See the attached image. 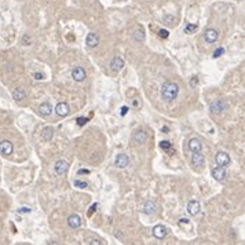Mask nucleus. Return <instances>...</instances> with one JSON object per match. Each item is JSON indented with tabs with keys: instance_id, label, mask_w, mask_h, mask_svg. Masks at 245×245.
<instances>
[{
	"instance_id": "nucleus-1",
	"label": "nucleus",
	"mask_w": 245,
	"mask_h": 245,
	"mask_svg": "<svg viewBox=\"0 0 245 245\" xmlns=\"http://www.w3.org/2000/svg\"><path fill=\"white\" fill-rule=\"evenodd\" d=\"M179 94V85L174 81H165L161 85V98L165 102H172Z\"/></svg>"
},
{
	"instance_id": "nucleus-2",
	"label": "nucleus",
	"mask_w": 245,
	"mask_h": 245,
	"mask_svg": "<svg viewBox=\"0 0 245 245\" xmlns=\"http://www.w3.org/2000/svg\"><path fill=\"white\" fill-rule=\"evenodd\" d=\"M224 109H227V103L223 99H216V101H214L209 106L211 113H214V114H220L222 112H224Z\"/></svg>"
},
{
	"instance_id": "nucleus-3",
	"label": "nucleus",
	"mask_w": 245,
	"mask_h": 245,
	"mask_svg": "<svg viewBox=\"0 0 245 245\" xmlns=\"http://www.w3.org/2000/svg\"><path fill=\"white\" fill-rule=\"evenodd\" d=\"M215 161H216V164L219 165V167L226 168L227 165L230 164V157H229V154L224 153V151H218L216 156H215Z\"/></svg>"
},
{
	"instance_id": "nucleus-4",
	"label": "nucleus",
	"mask_w": 245,
	"mask_h": 245,
	"mask_svg": "<svg viewBox=\"0 0 245 245\" xmlns=\"http://www.w3.org/2000/svg\"><path fill=\"white\" fill-rule=\"evenodd\" d=\"M218 37H219V32L216 31V29L214 28H209L207 29L204 33V40L208 43V44H212V43H215L218 40Z\"/></svg>"
},
{
	"instance_id": "nucleus-5",
	"label": "nucleus",
	"mask_w": 245,
	"mask_h": 245,
	"mask_svg": "<svg viewBox=\"0 0 245 245\" xmlns=\"http://www.w3.org/2000/svg\"><path fill=\"white\" fill-rule=\"evenodd\" d=\"M55 112L59 117H66L69 113H70V106H69L66 102H59V103L55 106Z\"/></svg>"
},
{
	"instance_id": "nucleus-6",
	"label": "nucleus",
	"mask_w": 245,
	"mask_h": 245,
	"mask_svg": "<svg viewBox=\"0 0 245 245\" xmlns=\"http://www.w3.org/2000/svg\"><path fill=\"white\" fill-rule=\"evenodd\" d=\"M14 150V146L10 141H2L0 142V154L2 156H10Z\"/></svg>"
},
{
	"instance_id": "nucleus-7",
	"label": "nucleus",
	"mask_w": 245,
	"mask_h": 245,
	"mask_svg": "<svg viewBox=\"0 0 245 245\" xmlns=\"http://www.w3.org/2000/svg\"><path fill=\"white\" fill-rule=\"evenodd\" d=\"M200 209H201V205L198 203L197 200H191L189 201L187 204V212L191 215V216H196V215L200 214Z\"/></svg>"
},
{
	"instance_id": "nucleus-8",
	"label": "nucleus",
	"mask_w": 245,
	"mask_h": 245,
	"mask_svg": "<svg viewBox=\"0 0 245 245\" xmlns=\"http://www.w3.org/2000/svg\"><path fill=\"white\" fill-rule=\"evenodd\" d=\"M68 168H69V164L66 163L65 160H58L57 163H55V165H54V170H55V172H57L58 175H64L66 171H68Z\"/></svg>"
},
{
	"instance_id": "nucleus-9",
	"label": "nucleus",
	"mask_w": 245,
	"mask_h": 245,
	"mask_svg": "<svg viewBox=\"0 0 245 245\" xmlns=\"http://www.w3.org/2000/svg\"><path fill=\"white\" fill-rule=\"evenodd\" d=\"M212 176L216 180H223L226 178V170H224V167H219V165L215 167L212 170Z\"/></svg>"
},
{
	"instance_id": "nucleus-10",
	"label": "nucleus",
	"mask_w": 245,
	"mask_h": 245,
	"mask_svg": "<svg viewBox=\"0 0 245 245\" xmlns=\"http://www.w3.org/2000/svg\"><path fill=\"white\" fill-rule=\"evenodd\" d=\"M153 236L158 240H163L167 236V229L163 226V224H157V226L153 227Z\"/></svg>"
},
{
	"instance_id": "nucleus-11",
	"label": "nucleus",
	"mask_w": 245,
	"mask_h": 245,
	"mask_svg": "<svg viewBox=\"0 0 245 245\" xmlns=\"http://www.w3.org/2000/svg\"><path fill=\"white\" fill-rule=\"evenodd\" d=\"M72 77H73L74 81H83L85 79V70L83 68H80V66H77L72 72Z\"/></svg>"
},
{
	"instance_id": "nucleus-12",
	"label": "nucleus",
	"mask_w": 245,
	"mask_h": 245,
	"mask_svg": "<svg viewBox=\"0 0 245 245\" xmlns=\"http://www.w3.org/2000/svg\"><path fill=\"white\" fill-rule=\"evenodd\" d=\"M85 43H87L88 47H97L99 44V36L97 33H88L87 35V39H85Z\"/></svg>"
},
{
	"instance_id": "nucleus-13",
	"label": "nucleus",
	"mask_w": 245,
	"mask_h": 245,
	"mask_svg": "<svg viewBox=\"0 0 245 245\" xmlns=\"http://www.w3.org/2000/svg\"><path fill=\"white\" fill-rule=\"evenodd\" d=\"M110 68H112V70H114V72H120L121 69L124 68V61H122V58L114 57L110 62Z\"/></svg>"
},
{
	"instance_id": "nucleus-14",
	"label": "nucleus",
	"mask_w": 245,
	"mask_h": 245,
	"mask_svg": "<svg viewBox=\"0 0 245 245\" xmlns=\"http://www.w3.org/2000/svg\"><path fill=\"white\" fill-rule=\"evenodd\" d=\"M68 224L69 227H72V229H77V227L81 226V218L79 216V215H70L68 219Z\"/></svg>"
},
{
	"instance_id": "nucleus-15",
	"label": "nucleus",
	"mask_w": 245,
	"mask_h": 245,
	"mask_svg": "<svg viewBox=\"0 0 245 245\" xmlns=\"http://www.w3.org/2000/svg\"><path fill=\"white\" fill-rule=\"evenodd\" d=\"M156 211H157V205H156L154 201L149 200V201L145 203V205H143V212L146 214V215H153V214H156Z\"/></svg>"
},
{
	"instance_id": "nucleus-16",
	"label": "nucleus",
	"mask_w": 245,
	"mask_h": 245,
	"mask_svg": "<svg viewBox=\"0 0 245 245\" xmlns=\"http://www.w3.org/2000/svg\"><path fill=\"white\" fill-rule=\"evenodd\" d=\"M128 164H130V158H128L127 154H118L116 157V165L118 168H125Z\"/></svg>"
},
{
	"instance_id": "nucleus-17",
	"label": "nucleus",
	"mask_w": 245,
	"mask_h": 245,
	"mask_svg": "<svg viewBox=\"0 0 245 245\" xmlns=\"http://www.w3.org/2000/svg\"><path fill=\"white\" fill-rule=\"evenodd\" d=\"M189 149H190L191 153H194V151H201L203 145H201V142L198 141V139L193 138V139H190V142H189Z\"/></svg>"
},
{
	"instance_id": "nucleus-18",
	"label": "nucleus",
	"mask_w": 245,
	"mask_h": 245,
	"mask_svg": "<svg viewBox=\"0 0 245 245\" xmlns=\"http://www.w3.org/2000/svg\"><path fill=\"white\" fill-rule=\"evenodd\" d=\"M51 112H52V108H51L50 103H47V102H44V103H41L40 106H39V113H40V116H43V117L50 116Z\"/></svg>"
},
{
	"instance_id": "nucleus-19",
	"label": "nucleus",
	"mask_w": 245,
	"mask_h": 245,
	"mask_svg": "<svg viewBox=\"0 0 245 245\" xmlns=\"http://www.w3.org/2000/svg\"><path fill=\"white\" fill-rule=\"evenodd\" d=\"M191 163L197 167H201L204 164V156L200 153V151H194L193 156H191Z\"/></svg>"
},
{
	"instance_id": "nucleus-20",
	"label": "nucleus",
	"mask_w": 245,
	"mask_h": 245,
	"mask_svg": "<svg viewBox=\"0 0 245 245\" xmlns=\"http://www.w3.org/2000/svg\"><path fill=\"white\" fill-rule=\"evenodd\" d=\"M134 139H135V142H138V143H143V142H146L147 135H146V132H145V131L138 130L134 134Z\"/></svg>"
},
{
	"instance_id": "nucleus-21",
	"label": "nucleus",
	"mask_w": 245,
	"mask_h": 245,
	"mask_svg": "<svg viewBox=\"0 0 245 245\" xmlns=\"http://www.w3.org/2000/svg\"><path fill=\"white\" fill-rule=\"evenodd\" d=\"M41 137H43V139L44 141H51L52 139V137H54V128L52 127H46L44 130L41 131Z\"/></svg>"
},
{
	"instance_id": "nucleus-22",
	"label": "nucleus",
	"mask_w": 245,
	"mask_h": 245,
	"mask_svg": "<svg viewBox=\"0 0 245 245\" xmlns=\"http://www.w3.org/2000/svg\"><path fill=\"white\" fill-rule=\"evenodd\" d=\"M12 98L15 99L17 102H19V101H22V99L25 98V91L22 90L21 87H18V88H15L14 90V92H12Z\"/></svg>"
},
{
	"instance_id": "nucleus-23",
	"label": "nucleus",
	"mask_w": 245,
	"mask_h": 245,
	"mask_svg": "<svg viewBox=\"0 0 245 245\" xmlns=\"http://www.w3.org/2000/svg\"><path fill=\"white\" fill-rule=\"evenodd\" d=\"M197 24H187L186 26H185V32L187 33V35H191V33H194L197 31Z\"/></svg>"
},
{
	"instance_id": "nucleus-24",
	"label": "nucleus",
	"mask_w": 245,
	"mask_h": 245,
	"mask_svg": "<svg viewBox=\"0 0 245 245\" xmlns=\"http://www.w3.org/2000/svg\"><path fill=\"white\" fill-rule=\"evenodd\" d=\"M134 39H135L137 41L143 40V39H145V33H143V31H142V29H137V31H135V33H134Z\"/></svg>"
},
{
	"instance_id": "nucleus-25",
	"label": "nucleus",
	"mask_w": 245,
	"mask_h": 245,
	"mask_svg": "<svg viewBox=\"0 0 245 245\" xmlns=\"http://www.w3.org/2000/svg\"><path fill=\"white\" fill-rule=\"evenodd\" d=\"M73 185H74V186H77V187H80V189H84V187L88 186L87 182H83V180H74Z\"/></svg>"
},
{
	"instance_id": "nucleus-26",
	"label": "nucleus",
	"mask_w": 245,
	"mask_h": 245,
	"mask_svg": "<svg viewBox=\"0 0 245 245\" xmlns=\"http://www.w3.org/2000/svg\"><path fill=\"white\" fill-rule=\"evenodd\" d=\"M160 146H161V149H164V150H168V149H171V142L163 141V142L160 143Z\"/></svg>"
},
{
	"instance_id": "nucleus-27",
	"label": "nucleus",
	"mask_w": 245,
	"mask_h": 245,
	"mask_svg": "<svg viewBox=\"0 0 245 245\" xmlns=\"http://www.w3.org/2000/svg\"><path fill=\"white\" fill-rule=\"evenodd\" d=\"M158 36L163 37V39H167L168 37V31L167 29H160V31H158Z\"/></svg>"
},
{
	"instance_id": "nucleus-28",
	"label": "nucleus",
	"mask_w": 245,
	"mask_h": 245,
	"mask_svg": "<svg viewBox=\"0 0 245 245\" xmlns=\"http://www.w3.org/2000/svg\"><path fill=\"white\" fill-rule=\"evenodd\" d=\"M33 77H35L36 80H43V79H44V74L40 73V72H36V73L33 74Z\"/></svg>"
},
{
	"instance_id": "nucleus-29",
	"label": "nucleus",
	"mask_w": 245,
	"mask_h": 245,
	"mask_svg": "<svg viewBox=\"0 0 245 245\" xmlns=\"http://www.w3.org/2000/svg\"><path fill=\"white\" fill-rule=\"evenodd\" d=\"M224 52V50L223 48H219V50H216V51L214 52V58H218V57H220L222 54Z\"/></svg>"
},
{
	"instance_id": "nucleus-30",
	"label": "nucleus",
	"mask_w": 245,
	"mask_h": 245,
	"mask_svg": "<svg viewBox=\"0 0 245 245\" xmlns=\"http://www.w3.org/2000/svg\"><path fill=\"white\" fill-rule=\"evenodd\" d=\"M87 122V118H84V117H79L77 118V124L79 125H83V124H85Z\"/></svg>"
},
{
	"instance_id": "nucleus-31",
	"label": "nucleus",
	"mask_w": 245,
	"mask_h": 245,
	"mask_svg": "<svg viewBox=\"0 0 245 245\" xmlns=\"http://www.w3.org/2000/svg\"><path fill=\"white\" fill-rule=\"evenodd\" d=\"M87 174H90V170H79V172H77V175H87Z\"/></svg>"
},
{
	"instance_id": "nucleus-32",
	"label": "nucleus",
	"mask_w": 245,
	"mask_h": 245,
	"mask_svg": "<svg viewBox=\"0 0 245 245\" xmlns=\"http://www.w3.org/2000/svg\"><path fill=\"white\" fill-rule=\"evenodd\" d=\"M197 83H198V80H197V77H196V76H194V77H193V79H191V81H190V84H191V87H194V85H196V84H197Z\"/></svg>"
},
{
	"instance_id": "nucleus-33",
	"label": "nucleus",
	"mask_w": 245,
	"mask_h": 245,
	"mask_svg": "<svg viewBox=\"0 0 245 245\" xmlns=\"http://www.w3.org/2000/svg\"><path fill=\"white\" fill-rule=\"evenodd\" d=\"M29 211H31L29 208H22V209H19L18 212H29Z\"/></svg>"
},
{
	"instance_id": "nucleus-34",
	"label": "nucleus",
	"mask_w": 245,
	"mask_h": 245,
	"mask_svg": "<svg viewBox=\"0 0 245 245\" xmlns=\"http://www.w3.org/2000/svg\"><path fill=\"white\" fill-rule=\"evenodd\" d=\"M127 109H128L127 106H124V108H122V110H121V114H122V116L125 114V112H127Z\"/></svg>"
},
{
	"instance_id": "nucleus-35",
	"label": "nucleus",
	"mask_w": 245,
	"mask_h": 245,
	"mask_svg": "<svg viewBox=\"0 0 245 245\" xmlns=\"http://www.w3.org/2000/svg\"><path fill=\"white\" fill-rule=\"evenodd\" d=\"M161 131H163V132H165V134H167V132H170V130H168V127H164Z\"/></svg>"
},
{
	"instance_id": "nucleus-36",
	"label": "nucleus",
	"mask_w": 245,
	"mask_h": 245,
	"mask_svg": "<svg viewBox=\"0 0 245 245\" xmlns=\"http://www.w3.org/2000/svg\"><path fill=\"white\" fill-rule=\"evenodd\" d=\"M91 244H101V241H97V240H94Z\"/></svg>"
}]
</instances>
